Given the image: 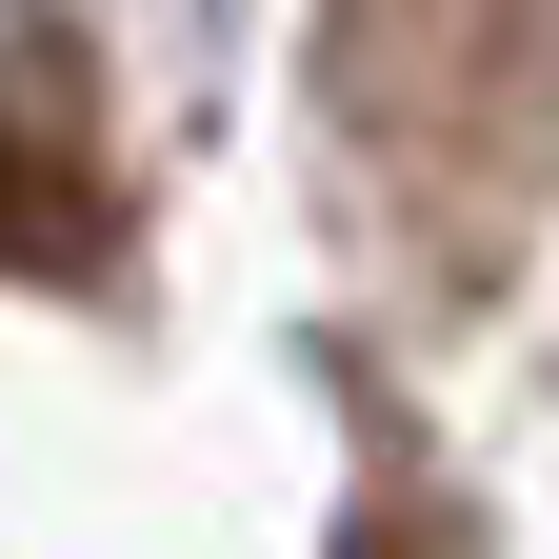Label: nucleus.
Wrapping results in <instances>:
<instances>
[{
	"label": "nucleus",
	"mask_w": 559,
	"mask_h": 559,
	"mask_svg": "<svg viewBox=\"0 0 559 559\" xmlns=\"http://www.w3.org/2000/svg\"><path fill=\"white\" fill-rule=\"evenodd\" d=\"M120 160H100V60L60 0H0V280H100Z\"/></svg>",
	"instance_id": "1"
}]
</instances>
